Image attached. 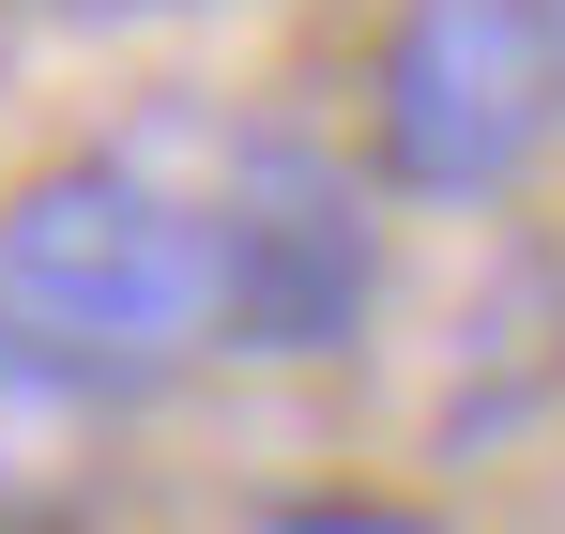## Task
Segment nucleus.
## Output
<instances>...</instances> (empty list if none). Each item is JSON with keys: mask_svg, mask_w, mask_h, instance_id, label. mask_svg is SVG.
I'll use <instances>...</instances> for the list:
<instances>
[{"mask_svg": "<svg viewBox=\"0 0 565 534\" xmlns=\"http://www.w3.org/2000/svg\"><path fill=\"white\" fill-rule=\"evenodd\" d=\"M565 153V0H382L367 31V153L413 214H504Z\"/></svg>", "mask_w": 565, "mask_h": 534, "instance_id": "nucleus-3", "label": "nucleus"}, {"mask_svg": "<svg viewBox=\"0 0 565 534\" xmlns=\"http://www.w3.org/2000/svg\"><path fill=\"white\" fill-rule=\"evenodd\" d=\"M276 534H459V520L413 489H306V504H276Z\"/></svg>", "mask_w": 565, "mask_h": 534, "instance_id": "nucleus-5", "label": "nucleus"}, {"mask_svg": "<svg viewBox=\"0 0 565 534\" xmlns=\"http://www.w3.org/2000/svg\"><path fill=\"white\" fill-rule=\"evenodd\" d=\"M184 169L199 229H214V306H230V366H337L382 321V183L352 138L321 122H138Z\"/></svg>", "mask_w": 565, "mask_h": 534, "instance_id": "nucleus-2", "label": "nucleus"}, {"mask_svg": "<svg viewBox=\"0 0 565 534\" xmlns=\"http://www.w3.org/2000/svg\"><path fill=\"white\" fill-rule=\"evenodd\" d=\"M122 504V397L0 337V534H93Z\"/></svg>", "mask_w": 565, "mask_h": 534, "instance_id": "nucleus-4", "label": "nucleus"}, {"mask_svg": "<svg viewBox=\"0 0 565 534\" xmlns=\"http://www.w3.org/2000/svg\"><path fill=\"white\" fill-rule=\"evenodd\" d=\"M0 337L77 366L93 397H169L199 366H230V306H214V229H199L184 169L153 138L107 153H46L0 183Z\"/></svg>", "mask_w": 565, "mask_h": 534, "instance_id": "nucleus-1", "label": "nucleus"}]
</instances>
